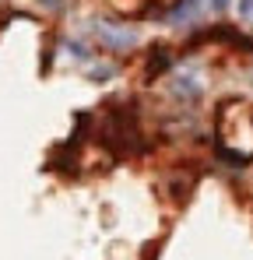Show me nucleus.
<instances>
[{"instance_id":"1","label":"nucleus","mask_w":253,"mask_h":260,"mask_svg":"<svg viewBox=\"0 0 253 260\" xmlns=\"http://www.w3.org/2000/svg\"><path fill=\"white\" fill-rule=\"evenodd\" d=\"M239 14L250 18V14H253V0H239Z\"/></svg>"},{"instance_id":"2","label":"nucleus","mask_w":253,"mask_h":260,"mask_svg":"<svg viewBox=\"0 0 253 260\" xmlns=\"http://www.w3.org/2000/svg\"><path fill=\"white\" fill-rule=\"evenodd\" d=\"M225 4H229V0H211V7H214V11H225Z\"/></svg>"}]
</instances>
